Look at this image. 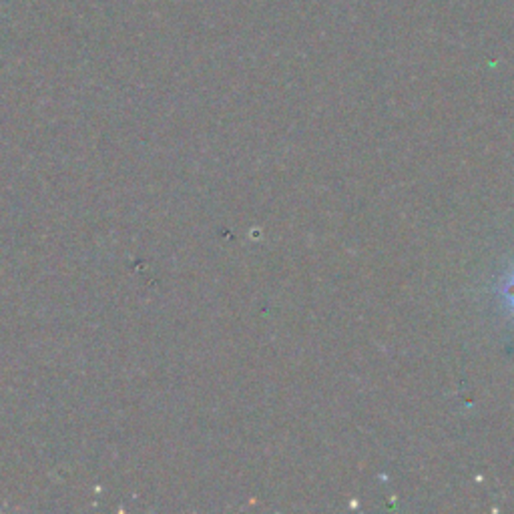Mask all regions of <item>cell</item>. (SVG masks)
Wrapping results in <instances>:
<instances>
[{"label": "cell", "mask_w": 514, "mask_h": 514, "mask_svg": "<svg viewBox=\"0 0 514 514\" xmlns=\"http://www.w3.org/2000/svg\"><path fill=\"white\" fill-rule=\"evenodd\" d=\"M499 295L504 305L510 310V313H514V269L502 277V282L499 285Z\"/></svg>", "instance_id": "1"}]
</instances>
